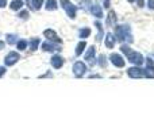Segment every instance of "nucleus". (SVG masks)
<instances>
[{
  "label": "nucleus",
  "mask_w": 154,
  "mask_h": 135,
  "mask_svg": "<svg viewBox=\"0 0 154 135\" xmlns=\"http://www.w3.org/2000/svg\"><path fill=\"white\" fill-rule=\"evenodd\" d=\"M95 56H96V49L93 48V46H91L89 49H88V51H87V54H85V61H88V62H91L92 65H95Z\"/></svg>",
  "instance_id": "nucleus-12"
},
{
  "label": "nucleus",
  "mask_w": 154,
  "mask_h": 135,
  "mask_svg": "<svg viewBox=\"0 0 154 135\" xmlns=\"http://www.w3.org/2000/svg\"><path fill=\"white\" fill-rule=\"evenodd\" d=\"M5 39H7V43H10V45H15L18 42V37L15 34H7Z\"/></svg>",
  "instance_id": "nucleus-21"
},
{
  "label": "nucleus",
  "mask_w": 154,
  "mask_h": 135,
  "mask_svg": "<svg viewBox=\"0 0 154 135\" xmlns=\"http://www.w3.org/2000/svg\"><path fill=\"white\" fill-rule=\"evenodd\" d=\"M89 35H91V29L89 27H84V29H81L79 31V37L82 38V39H84V38H88Z\"/></svg>",
  "instance_id": "nucleus-19"
},
{
  "label": "nucleus",
  "mask_w": 154,
  "mask_h": 135,
  "mask_svg": "<svg viewBox=\"0 0 154 135\" xmlns=\"http://www.w3.org/2000/svg\"><path fill=\"white\" fill-rule=\"evenodd\" d=\"M2 48H4V43H3V42H0V49H2Z\"/></svg>",
  "instance_id": "nucleus-32"
},
{
  "label": "nucleus",
  "mask_w": 154,
  "mask_h": 135,
  "mask_svg": "<svg viewBox=\"0 0 154 135\" xmlns=\"http://www.w3.org/2000/svg\"><path fill=\"white\" fill-rule=\"evenodd\" d=\"M60 4H61V7L66 11V14H68L69 18H72V19L76 18L77 7L73 4V3H70V0H60Z\"/></svg>",
  "instance_id": "nucleus-2"
},
{
  "label": "nucleus",
  "mask_w": 154,
  "mask_h": 135,
  "mask_svg": "<svg viewBox=\"0 0 154 135\" xmlns=\"http://www.w3.org/2000/svg\"><path fill=\"white\" fill-rule=\"evenodd\" d=\"M115 37L119 38L123 42H128V43L133 42V35H131L130 27H128L127 24H126V26L125 24H123V26H118L116 30H115Z\"/></svg>",
  "instance_id": "nucleus-1"
},
{
  "label": "nucleus",
  "mask_w": 154,
  "mask_h": 135,
  "mask_svg": "<svg viewBox=\"0 0 154 135\" xmlns=\"http://www.w3.org/2000/svg\"><path fill=\"white\" fill-rule=\"evenodd\" d=\"M109 61H111L112 65H115V66H118V68L125 66V60H123V57L116 53H112L111 56H109Z\"/></svg>",
  "instance_id": "nucleus-7"
},
{
  "label": "nucleus",
  "mask_w": 154,
  "mask_h": 135,
  "mask_svg": "<svg viewBox=\"0 0 154 135\" xmlns=\"http://www.w3.org/2000/svg\"><path fill=\"white\" fill-rule=\"evenodd\" d=\"M85 48H87V43H85L84 41L79 42V45H77V48H76V56H81V53L84 51Z\"/></svg>",
  "instance_id": "nucleus-20"
},
{
  "label": "nucleus",
  "mask_w": 154,
  "mask_h": 135,
  "mask_svg": "<svg viewBox=\"0 0 154 135\" xmlns=\"http://www.w3.org/2000/svg\"><path fill=\"white\" fill-rule=\"evenodd\" d=\"M10 7H11V10H14V11H19L23 7V2H22V0H12Z\"/></svg>",
  "instance_id": "nucleus-18"
},
{
  "label": "nucleus",
  "mask_w": 154,
  "mask_h": 135,
  "mask_svg": "<svg viewBox=\"0 0 154 135\" xmlns=\"http://www.w3.org/2000/svg\"><path fill=\"white\" fill-rule=\"evenodd\" d=\"M99 65H100L101 68H106V65H107V61H106V56H103V54H101V56L99 57Z\"/></svg>",
  "instance_id": "nucleus-25"
},
{
  "label": "nucleus",
  "mask_w": 154,
  "mask_h": 135,
  "mask_svg": "<svg viewBox=\"0 0 154 135\" xmlns=\"http://www.w3.org/2000/svg\"><path fill=\"white\" fill-rule=\"evenodd\" d=\"M5 5H7V0H0V8L5 7Z\"/></svg>",
  "instance_id": "nucleus-29"
},
{
  "label": "nucleus",
  "mask_w": 154,
  "mask_h": 135,
  "mask_svg": "<svg viewBox=\"0 0 154 135\" xmlns=\"http://www.w3.org/2000/svg\"><path fill=\"white\" fill-rule=\"evenodd\" d=\"M5 73V68H3V66H0V77L3 76V74Z\"/></svg>",
  "instance_id": "nucleus-30"
},
{
  "label": "nucleus",
  "mask_w": 154,
  "mask_h": 135,
  "mask_svg": "<svg viewBox=\"0 0 154 135\" xmlns=\"http://www.w3.org/2000/svg\"><path fill=\"white\" fill-rule=\"evenodd\" d=\"M104 43H106V46L108 49H114L115 43H116V37H115L114 34H111V32H108V34L106 35V41H104Z\"/></svg>",
  "instance_id": "nucleus-10"
},
{
  "label": "nucleus",
  "mask_w": 154,
  "mask_h": 135,
  "mask_svg": "<svg viewBox=\"0 0 154 135\" xmlns=\"http://www.w3.org/2000/svg\"><path fill=\"white\" fill-rule=\"evenodd\" d=\"M43 35H45L46 38H48L50 42H54V43H61L62 41L58 38V35H57V32L54 31V30H51V29H49V30H45L43 31Z\"/></svg>",
  "instance_id": "nucleus-8"
},
{
  "label": "nucleus",
  "mask_w": 154,
  "mask_h": 135,
  "mask_svg": "<svg viewBox=\"0 0 154 135\" xmlns=\"http://www.w3.org/2000/svg\"><path fill=\"white\" fill-rule=\"evenodd\" d=\"M43 0H27V4L32 8V10H39L42 7Z\"/></svg>",
  "instance_id": "nucleus-15"
},
{
  "label": "nucleus",
  "mask_w": 154,
  "mask_h": 135,
  "mask_svg": "<svg viewBox=\"0 0 154 135\" xmlns=\"http://www.w3.org/2000/svg\"><path fill=\"white\" fill-rule=\"evenodd\" d=\"M96 27H97V30H99V35H97V41H101V32H103V26H101V23L100 22H96Z\"/></svg>",
  "instance_id": "nucleus-24"
},
{
  "label": "nucleus",
  "mask_w": 154,
  "mask_h": 135,
  "mask_svg": "<svg viewBox=\"0 0 154 135\" xmlns=\"http://www.w3.org/2000/svg\"><path fill=\"white\" fill-rule=\"evenodd\" d=\"M146 78H154V65H147L146 69H143Z\"/></svg>",
  "instance_id": "nucleus-16"
},
{
  "label": "nucleus",
  "mask_w": 154,
  "mask_h": 135,
  "mask_svg": "<svg viewBox=\"0 0 154 135\" xmlns=\"http://www.w3.org/2000/svg\"><path fill=\"white\" fill-rule=\"evenodd\" d=\"M127 60L131 62V64L135 65V66L142 65L143 64V61H145L143 56H142L141 53H138V51H130V53L127 54Z\"/></svg>",
  "instance_id": "nucleus-3"
},
{
  "label": "nucleus",
  "mask_w": 154,
  "mask_h": 135,
  "mask_svg": "<svg viewBox=\"0 0 154 135\" xmlns=\"http://www.w3.org/2000/svg\"><path fill=\"white\" fill-rule=\"evenodd\" d=\"M85 72H87V66H85L84 62L77 61L76 64L73 65V74H75L76 77H82L85 74Z\"/></svg>",
  "instance_id": "nucleus-5"
},
{
  "label": "nucleus",
  "mask_w": 154,
  "mask_h": 135,
  "mask_svg": "<svg viewBox=\"0 0 154 135\" xmlns=\"http://www.w3.org/2000/svg\"><path fill=\"white\" fill-rule=\"evenodd\" d=\"M27 45H29V42L24 39H20L16 42V49H19V50H26L27 49Z\"/></svg>",
  "instance_id": "nucleus-22"
},
{
  "label": "nucleus",
  "mask_w": 154,
  "mask_h": 135,
  "mask_svg": "<svg viewBox=\"0 0 154 135\" xmlns=\"http://www.w3.org/2000/svg\"><path fill=\"white\" fill-rule=\"evenodd\" d=\"M19 58H20V56L16 51H10L4 58V65L5 66H12V65H15L19 61Z\"/></svg>",
  "instance_id": "nucleus-4"
},
{
  "label": "nucleus",
  "mask_w": 154,
  "mask_h": 135,
  "mask_svg": "<svg viewBox=\"0 0 154 135\" xmlns=\"http://www.w3.org/2000/svg\"><path fill=\"white\" fill-rule=\"evenodd\" d=\"M91 12H92V15L93 16H96V18H103V8L100 7L99 4H93V5H91Z\"/></svg>",
  "instance_id": "nucleus-13"
},
{
  "label": "nucleus",
  "mask_w": 154,
  "mask_h": 135,
  "mask_svg": "<svg viewBox=\"0 0 154 135\" xmlns=\"http://www.w3.org/2000/svg\"><path fill=\"white\" fill-rule=\"evenodd\" d=\"M42 49H43V51H56V50H61V49H60V46L57 45V43L50 42V41H48V42L43 43V45H42Z\"/></svg>",
  "instance_id": "nucleus-11"
},
{
  "label": "nucleus",
  "mask_w": 154,
  "mask_h": 135,
  "mask_svg": "<svg viewBox=\"0 0 154 135\" xmlns=\"http://www.w3.org/2000/svg\"><path fill=\"white\" fill-rule=\"evenodd\" d=\"M103 4H104V7H107V8H108V7H109V0H104V2H103Z\"/></svg>",
  "instance_id": "nucleus-31"
},
{
  "label": "nucleus",
  "mask_w": 154,
  "mask_h": 135,
  "mask_svg": "<svg viewBox=\"0 0 154 135\" xmlns=\"http://www.w3.org/2000/svg\"><path fill=\"white\" fill-rule=\"evenodd\" d=\"M120 51H122V53H125L126 56H127V54L130 53V51H133V50H131L127 45H122V46H120Z\"/></svg>",
  "instance_id": "nucleus-26"
},
{
  "label": "nucleus",
  "mask_w": 154,
  "mask_h": 135,
  "mask_svg": "<svg viewBox=\"0 0 154 135\" xmlns=\"http://www.w3.org/2000/svg\"><path fill=\"white\" fill-rule=\"evenodd\" d=\"M106 24H107V26H111V27H114L115 24H116V14H115L114 11H109L108 16H107Z\"/></svg>",
  "instance_id": "nucleus-14"
},
{
  "label": "nucleus",
  "mask_w": 154,
  "mask_h": 135,
  "mask_svg": "<svg viewBox=\"0 0 154 135\" xmlns=\"http://www.w3.org/2000/svg\"><path fill=\"white\" fill-rule=\"evenodd\" d=\"M147 7H149L150 10H154V0H149V2H147Z\"/></svg>",
  "instance_id": "nucleus-28"
},
{
  "label": "nucleus",
  "mask_w": 154,
  "mask_h": 135,
  "mask_svg": "<svg viewBox=\"0 0 154 135\" xmlns=\"http://www.w3.org/2000/svg\"><path fill=\"white\" fill-rule=\"evenodd\" d=\"M18 16H19L20 19H27V18H29V11H26V10H24V11H20Z\"/></svg>",
  "instance_id": "nucleus-27"
},
{
  "label": "nucleus",
  "mask_w": 154,
  "mask_h": 135,
  "mask_svg": "<svg viewBox=\"0 0 154 135\" xmlns=\"http://www.w3.org/2000/svg\"><path fill=\"white\" fill-rule=\"evenodd\" d=\"M50 64L53 65L54 69H60V68H62V65H64V58H62L61 56H58V54H56V56L51 57Z\"/></svg>",
  "instance_id": "nucleus-9"
},
{
  "label": "nucleus",
  "mask_w": 154,
  "mask_h": 135,
  "mask_svg": "<svg viewBox=\"0 0 154 135\" xmlns=\"http://www.w3.org/2000/svg\"><path fill=\"white\" fill-rule=\"evenodd\" d=\"M127 74L131 77V78H142V77H145L143 69H141V68H138V66L130 68L127 70Z\"/></svg>",
  "instance_id": "nucleus-6"
},
{
  "label": "nucleus",
  "mask_w": 154,
  "mask_h": 135,
  "mask_svg": "<svg viewBox=\"0 0 154 135\" xmlns=\"http://www.w3.org/2000/svg\"><path fill=\"white\" fill-rule=\"evenodd\" d=\"M39 43H41V41L38 39V38H32V39L30 41V49H31V50H37Z\"/></svg>",
  "instance_id": "nucleus-23"
},
{
  "label": "nucleus",
  "mask_w": 154,
  "mask_h": 135,
  "mask_svg": "<svg viewBox=\"0 0 154 135\" xmlns=\"http://www.w3.org/2000/svg\"><path fill=\"white\" fill-rule=\"evenodd\" d=\"M128 2H130V3H134V2H135V0H128Z\"/></svg>",
  "instance_id": "nucleus-33"
},
{
  "label": "nucleus",
  "mask_w": 154,
  "mask_h": 135,
  "mask_svg": "<svg viewBox=\"0 0 154 135\" xmlns=\"http://www.w3.org/2000/svg\"><path fill=\"white\" fill-rule=\"evenodd\" d=\"M46 10L48 11H54L57 10V7H58V4H57V0H46Z\"/></svg>",
  "instance_id": "nucleus-17"
}]
</instances>
